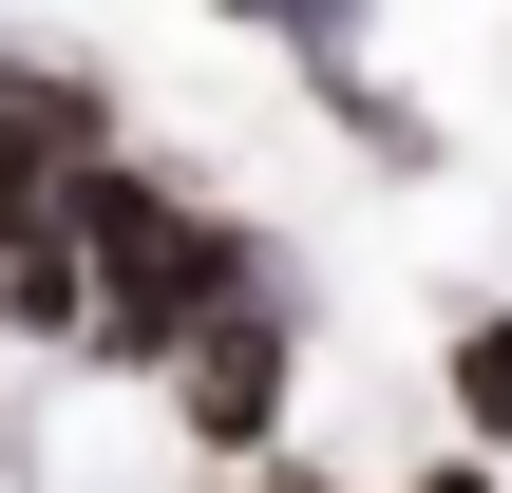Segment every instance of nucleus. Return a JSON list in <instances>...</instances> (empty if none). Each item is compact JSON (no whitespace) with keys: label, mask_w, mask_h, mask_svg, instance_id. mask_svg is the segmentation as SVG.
I'll list each match as a JSON object with an SVG mask.
<instances>
[{"label":"nucleus","mask_w":512,"mask_h":493,"mask_svg":"<svg viewBox=\"0 0 512 493\" xmlns=\"http://www.w3.org/2000/svg\"><path fill=\"white\" fill-rule=\"evenodd\" d=\"M76 152H95V114H76V95H0V228H57Z\"/></svg>","instance_id":"3"},{"label":"nucleus","mask_w":512,"mask_h":493,"mask_svg":"<svg viewBox=\"0 0 512 493\" xmlns=\"http://www.w3.org/2000/svg\"><path fill=\"white\" fill-rule=\"evenodd\" d=\"M57 228H76V285H95V342L114 361H171V323L228 285V247L171 209V190H133V171H95L76 152V190H57Z\"/></svg>","instance_id":"1"},{"label":"nucleus","mask_w":512,"mask_h":493,"mask_svg":"<svg viewBox=\"0 0 512 493\" xmlns=\"http://www.w3.org/2000/svg\"><path fill=\"white\" fill-rule=\"evenodd\" d=\"M247 19H285V0H247Z\"/></svg>","instance_id":"7"},{"label":"nucleus","mask_w":512,"mask_h":493,"mask_svg":"<svg viewBox=\"0 0 512 493\" xmlns=\"http://www.w3.org/2000/svg\"><path fill=\"white\" fill-rule=\"evenodd\" d=\"M0 323H19V342H95V285H76V228H0Z\"/></svg>","instance_id":"4"},{"label":"nucleus","mask_w":512,"mask_h":493,"mask_svg":"<svg viewBox=\"0 0 512 493\" xmlns=\"http://www.w3.org/2000/svg\"><path fill=\"white\" fill-rule=\"evenodd\" d=\"M171 380H190V437L266 456V418H285V323H266V304H228V323H171Z\"/></svg>","instance_id":"2"},{"label":"nucleus","mask_w":512,"mask_h":493,"mask_svg":"<svg viewBox=\"0 0 512 493\" xmlns=\"http://www.w3.org/2000/svg\"><path fill=\"white\" fill-rule=\"evenodd\" d=\"M418 493H494V475H418Z\"/></svg>","instance_id":"6"},{"label":"nucleus","mask_w":512,"mask_h":493,"mask_svg":"<svg viewBox=\"0 0 512 493\" xmlns=\"http://www.w3.org/2000/svg\"><path fill=\"white\" fill-rule=\"evenodd\" d=\"M456 418L512 456V304H494V323H456Z\"/></svg>","instance_id":"5"}]
</instances>
